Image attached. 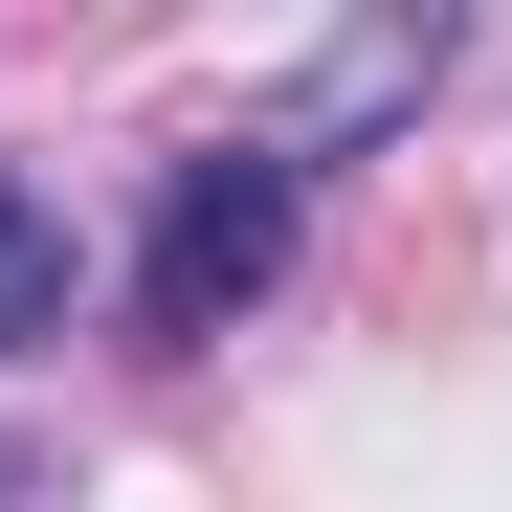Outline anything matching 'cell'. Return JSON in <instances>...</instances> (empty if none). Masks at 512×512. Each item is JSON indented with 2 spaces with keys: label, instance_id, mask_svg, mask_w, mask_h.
Segmentation results:
<instances>
[{
  "label": "cell",
  "instance_id": "cell-1",
  "mask_svg": "<svg viewBox=\"0 0 512 512\" xmlns=\"http://www.w3.org/2000/svg\"><path fill=\"white\" fill-rule=\"evenodd\" d=\"M290 223H312V134H290V112H268V134H201L179 179H156L134 334H179V357H201V334H245V312L290 290Z\"/></svg>",
  "mask_w": 512,
  "mask_h": 512
},
{
  "label": "cell",
  "instance_id": "cell-2",
  "mask_svg": "<svg viewBox=\"0 0 512 512\" xmlns=\"http://www.w3.org/2000/svg\"><path fill=\"white\" fill-rule=\"evenodd\" d=\"M45 312H67V201H45V179H0V357H23Z\"/></svg>",
  "mask_w": 512,
  "mask_h": 512
}]
</instances>
